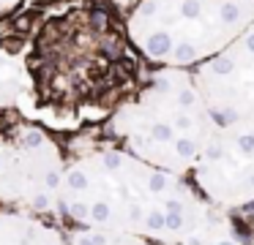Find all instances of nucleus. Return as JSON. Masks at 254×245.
Instances as JSON below:
<instances>
[{
	"mask_svg": "<svg viewBox=\"0 0 254 245\" xmlns=\"http://www.w3.org/2000/svg\"><path fill=\"white\" fill-rule=\"evenodd\" d=\"M6 16L0 44L22 54L36 112L61 123L110 120L150 76L112 0H22Z\"/></svg>",
	"mask_w": 254,
	"mask_h": 245,
	"instance_id": "1",
	"label": "nucleus"
},
{
	"mask_svg": "<svg viewBox=\"0 0 254 245\" xmlns=\"http://www.w3.org/2000/svg\"><path fill=\"white\" fill-rule=\"evenodd\" d=\"M58 218L156 245H241L232 215L210 204L191 177L164 172L118 145L68 158Z\"/></svg>",
	"mask_w": 254,
	"mask_h": 245,
	"instance_id": "2",
	"label": "nucleus"
},
{
	"mask_svg": "<svg viewBox=\"0 0 254 245\" xmlns=\"http://www.w3.org/2000/svg\"><path fill=\"white\" fill-rule=\"evenodd\" d=\"M216 125L194 74L186 68H150L137 96L107 120L118 147L183 177H191Z\"/></svg>",
	"mask_w": 254,
	"mask_h": 245,
	"instance_id": "3",
	"label": "nucleus"
},
{
	"mask_svg": "<svg viewBox=\"0 0 254 245\" xmlns=\"http://www.w3.org/2000/svg\"><path fill=\"white\" fill-rule=\"evenodd\" d=\"M254 25V0H139L126 27L150 68H186L213 60Z\"/></svg>",
	"mask_w": 254,
	"mask_h": 245,
	"instance_id": "4",
	"label": "nucleus"
},
{
	"mask_svg": "<svg viewBox=\"0 0 254 245\" xmlns=\"http://www.w3.org/2000/svg\"><path fill=\"white\" fill-rule=\"evenodd\" d=\"M66 155L61 145L17 109H0V210L58 215Z\"/></svg>",
	"mask_w": 254,
	"mask_h": 245,
	"instance_id": "5",
	"label": "nucleus"
},
{
	"mask_svg": "<svg viewBox=\"0 0 254 245\" xmlns=\"http://www.w3.org/2000/svg\"><path fill=\"white\" fill-rule=\"evenodd\" d=\"M191 183L210 204L227 212L254 204V117L216 125Z\"/></svg>",
	"mask_w": 254,
	"mask_h": 245,
	"instance_id": "6",
	"label": "nucleus"
},
{
	"mask_svg": "<svg viewBox=\"0 0 254 245\" xmlns=\"http://www.w3.org/2000/svg\"><path fill=\"white\" fill-rule=\"evenodd\" d=\"M191 74L216 123L254 117V25Z\"/></svg>",
	"mask_w": 254,
	"mask_h": 245,
	"instance_id": "7",
	"label": "nucleus"
},
{
	"mask_svg": "<svg viewBox=\"0 0 254 245\" xmlns=\"http://www.w3.org/2000/svg\"><path fill=\"white\" fill-rule=\"evenodd\" d=\"M0 245H68L66 229L44 215L0 210Z\"/></svg>",
	"mask_w": 254,
	"mask_h": 245,
	"instance_id": "8",
	"label": "nucleus"
},
{
	"mask_svg": "<svg viewBox=\"0 0 254 245\" xmlns=\"http://www.w3.org/2000/svg\"><path fill=\"white\" fill-rule=\"evenodd\" d=\"M30 101V79L22 54L0 44V109H17Z\"/></svg>",
	"mask_w": 254,
	"mask_h": 245,
	"instance_id": "9",
	"label": "nucleus"
},
{
	"mask_svg": "<svg viewBox=\"0 0 254 245\" xmlns=\"http://www.w3.org/2000/svg\"><path fill=\"white\" fill-rule=\"evenodd\" d=\"M66 243L68 245H156L150 240L134 237V234L107 232V229H77V226H66Z\"/></svg>",
	"mask_w": 254,
	"mask_h": 245,
	"instance_id": "10",
	"label": "nucleus"
},
{
	"mask_svg": "<svg viewBox=\"0 0 254 245\" xmlns=\"http://www.w3.org/2000/svg\"><path fill=\"white\" fill-rule=\"evenodd\" d=\"M19 3H22V0H0V14H8V11L17 8Z\"/></svg>",
	"mask_w": 254,
	"mask_h": 245,
	"instance_id": "11",
	"label": "nucleus"
},
{
	"mask_svg": "<svg viewBox=\"0 0 254 245\" xmlns=\"http://www.w3.org/2000/svg\"><path fill=\"white\" fill-rule=\"evenodd\" d=\"M112 3H115L118 8H121V11H128V8H131V5H137L139 0H112Z\"/></svg>",
	"mask_w": 254,
	"mask_h": 245,
	"instance_id": "12",
	"label": "nucleus"
}]
</instances>
